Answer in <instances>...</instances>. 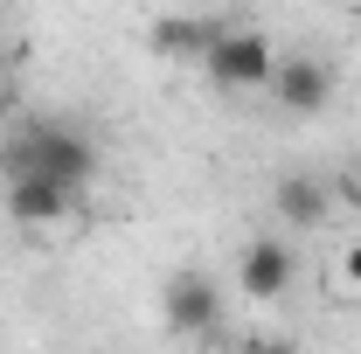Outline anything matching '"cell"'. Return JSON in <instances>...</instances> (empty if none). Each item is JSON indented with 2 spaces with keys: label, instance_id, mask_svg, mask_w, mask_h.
I'll return each instance as SVG.
<instances>
[{
  "label": "cell",
  "instance_id": "obj_1",
  "mask_svg": "<svg viewBox=\"0 0 361 354\" xmlns=\"http://www.w3.org/2000/svg\"><path fill=\"white\" fill-rule=\"evenodd\" d=\"M97 167H104L97 160V139L63 126V118H21L14 133L0 139V181L7 174H56V181H70L84 195L97 181Z\"/></svg>",
  "mask_w": 361,
  "mask_h": 354
},
{
  "label": "cell",
  "instance_id": "obj_2",
  "mask_svg": "<svg viewBox=\"0 0 361 354\" xmlns=\"http://www.w3.org/2000/svg\"><path fill=\"white\" fill-rule=\"evenodd\" d=\"M202 70H209L216 90H264L271 70H278V56H271V42L257 28H223L209 42V56H202Z\"/></svg>",
  "mask_w": 361,
  "mask_h": 354
},
{
  "label": "cell",
  "instance_id": "obj_3",
  "mask_svg": "<svg viewBox=\"0 0 361 354\" xmlns=\"http://www.w3.org/2000/svg\"><path fill=\"white\" fill-rule=\"evenodd\" d=\"M292 278H299V257H292L285 236H257V243L236 257V285H243V299H257V306H278V299L292 292Z\"/></svg>",
  "mask_w": 361,
  "mask_h": 354
},
{
  "label": "cell",
  "instance_id": "obj_4",
  "mask_svg": "<svg viewBox=\"0 0 361 354\" xmlns=\"http://www.w3.org/2000/svg\"><path fill=\"white\" fill-rule=\"evenodd\" d=\"M271 90H278V104L292 111V118H313L326 111V97H334V63L326 56H278V70H271Z\"/></svg>",
  "mask_w": 361,
  "mask_h": 354
},
{
  "label": "cell",
  "instance_id": "obj_5",
  "mask_svg": "<svg viewBox=\"0 0 361 354\" xmlns=\"http://www.w3.org/2000/svg\"><path fill=\"white\" fill-rule=\"evenodd\" d=\"M167 326L174 334H216L223 326V285L209 271H174L167 278Z\"/></svg>",
  "mask_w": 361,
  "mask_h": 354
},
{
  "label": "cell",
  "instance_id": "obj_6",
  "mask_svg": "<svg viewBox=\"0 0 361 354\" xmlns=\"http://www.w3.org/2000/svg\"><path fill=\"white\" fill-rule=\"evenodd\" d=\"M0 209L14 222H28V229H49V222H63L77 209V188L56 174H7V195H0Z\"/></svg>",
  "mask_w": 361,
  "mask_h": 354
},
{
  "label": "cell",
  "instance_id": "obj_7",
  "mask_svg": "<svg viewBox=\"0 0 361 354\" xmlns=\"http://www.w3.org/2000/svg\"><path fill=\"white\" fill-rule=\"evenodd\" d=\"M216 35H223V21H209V14H160V21L146 28L153 56H180V63H202Z\"/></svg>",
  "mask_w": 361,
  "mask_h": 354
},
{
  "label": "cell",
  "instance_id": "obj_8",
  "mask_svg": "<svg viewBox=\"0 0 361 354\" xmlns=\"http://www.w3.org/2000/svg\"><path fill=\"white\" fill-rule=\"evenodd\" d=\"M271 202H278V216L292 222V229H319V222H326V209H334V188H326L319 174H285Z\"/></svg>",
  "mask_w": 361,
  "mask_h": 354
},
{
  "label": "cell",
  "instance_id": "obj_9",
  "mask_svg": "<svg viewBox=\"0 0 361 354\" xmlns=\"http://www.w3.org/2000/svg\"><path fill=\"white\" fill-rule=\"evenodd\" d=\"M257 354H306L299 341H285V334H271V341H257Z\"/></svg>",
  "mask_w": 361,
  "mask_h": 354
},
{
  "label": "cell",
  "instance_id": "obj_10",
  "mask_svg": "<svg viewBox=\"0 0 361 354\" xmlns=\"http://www.w3.org/2000/svg\"><path fill=\"white\" fill-rule=\"evenodd\" d=\"M21 56H28V42H7V35H0V70H14Z\"/></svg>",
  "mask_w": 361,
  "mask_h": 354
},
{
  "label": "cell",
  "instance_id": "obj_11",
  "mask_svg": "<svg viewBox=\"0 0 361 354\" xmlns=\"http://www.w3.org/2000/svg\"><path fill=\"white\" fill-rule=\"evenodd\" d=\"M341 264H348V278L361 285V243H348V257H341Z\"/></svg>",
  "mask_w": 361,
  "mask_h": 354
},
{
  "label": "cell",
  "instance_id": "obj_12",
  "mask_svg": "<svg viewBox=\"0 0 361 354\" xmlns=\"http://www.w3.org/2000/svg\"><path fill=\"white\" fill-rule=\"evenodd\" d=\"M14 104H21V90H0V118H7V111H14Z\"/></svg>",
  "mask_w": 361,
  "mask_h": 354
},
{
  "label": "cell",
  "instance_id": "obj_13",
  "mask_svg": "<svg viewBox=\"0 0 361 354\" xmlns=\"http://www.w3.org/2000/svg\"><path fill=\"white\" fill-rule=\"evenodd\" d=\"M348 202H361V167H355V174H348Z\"/></svg>",
  "mask_w": 361,
  "mask_h": 354
}]
</instances>
